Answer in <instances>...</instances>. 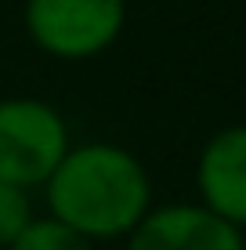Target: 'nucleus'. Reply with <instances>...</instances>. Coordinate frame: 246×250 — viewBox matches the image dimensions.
I'll return each mask as SVG.
<instances>
[{
  "instance_id": "7",
  "label": "nucleus",
  "mask_w": 246,
  "mask_h": 250,
  "mask_svg": "<svg viewBox=\"0 0 246 250\" xmlns=\"http://www.w3.org/2000/svg\"><path fill=\"white\" fill-rule=\"evenodd\" d=\"M37 218L33 214V192L22 185L0 182V247H11L15 239L29 229V221Z\"/></svg>"
},
{
  "instance_id": "9",
  "label": "nucleus",
  "mask_w": 246,
  "mask_h": 250,
  "mask_svg": "<svg viewBox=\"0 0 246 250\" xmlns=\"http://www.w3.org/2000/svg\"><path fill=\"white\" fill-rule=\"evenodd\" d=\"M0 4H4V0H0Z\"/></svg>"
},
{
  "instance_id": "6",
  "label": "nucleus",
  "mask_w": 246,
  "mask_h": 250,
  "mask_svg": "<svg viewBox=\"0 0 246 250\" xmlns=\"http://www.w3.org/2000/svg\"><path fill=\"white\" fill-rule=\"evenodd\" d=\"M7 250H95V243L76 236L73 229H65L62 221H55V218H33L29 229Z\"/></svg>"
},
{
  "instance_id": "3",
  "label": "nucleus",
  "mask_w": 246,
  "mask_h": 250,
  "mask_svg": "<svg viewBox=\"0 0 246 250\" xmlns=\"http://www.w3.org/2000/svg\"><path fill=\"white\" fill-rule=\"evenodd\" d=\"M69 145L73 134L58 105L33 94L0 98V182L44 188Z\"/></svg>"
},
{
  "instance_id": "4",
  "label": "nucleus",
  "mask_w": 246,
  "mask_h": 250,
  "mask_svg": "<svg viewBox=\"0 0 246 250\" xmlns=\"http://www.w3.org/2000/svg\"><path fill=\"white\" fill-rule=\"evenodd\" d=\"M246 232L210 214L203 203L152 207L123 239L127 250H243Z\"/></svg>"
},
{
  "instance_id": "8",
  "label": "nucleus",
  "mask_w": 246,
  "mask_h": 250,
  "mask_svg": "<svg viewBox=\"0 0 246 250\" xmlns=\"http://www.w3.org/2000/svg\"><path fill=\"white\" fill-rule=\"evenodd\" d=\"M243 250H246V239H243Z\"/></svg>"
},
{
  "instance_id": "5",
  "label": "nucleus",
  "mask_w": 246,
  "mask_h": 250,
  "mask_svg": "<svg viewBox=\"0 0 246 250\" xmlns=\"http://www.w3.org/2000/svg\"><path fill=\"white\" fill-rule=\"evenodd\" d=\"M196 192V203L246 232V124L210 134V142L199 149Z\"/></svg>"
},
{
  "instance_id": "2",
  "label": "nucleus",
  "mask_w": 246,
  "mask_h": 250,
  "mask_svg": "<svg viewBox=\"0 0 246 250\" xmlns=\"http://www.w3.org/2000/svg\"><path fill=\"white\" fill-rule=\"evenodd\" d=\"M127 0H25L29 44L55 62H95L127 29Z\"/></svg>"
},
{
  "instance_id": "1",
  "label": "nucleus",
  "mask_w": 246,
  "mask_h": 250,
  "mask_svg": "<svg viewBox=\"0 0 246 250\" xmlns=\"http://www.w3.org/2000/svg\"><path fill=\"white\" fill-rule=\"evenodd\" d=\"M47 218L91 243L127 239L152 210L149 167L120 142H73L44 182Z\"/></svg>"
}]
</instances>
